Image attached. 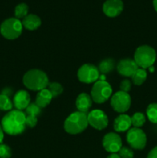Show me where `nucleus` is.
<instances>
[{
    "mask_svg": "<svg viewBox=\"0 0 157 158\" xmlns=\"http://www.w3.org/2000/svg\"><path fill=\"white\" fill-rule=\"evenodd\" d=\"M88 118L86 113L77 112L72 113L67 117L64 123V129L68 134H80L87 127Z\"/></svg>",
    "mask_w": 157,
    "mask_h": 158,
    "instance_id": "obj_3",
    "label": "nucleus"
},
{
    "mask_svg": "<svg viewBox=\"0 0 157 158\" xmlns=\"http://www.w3.org/2000/svg\"><path fill=\"white\" fill-rule=\"evenodd\" d=\"M126 140L132 148L135 150L144 149L147 142L146 134L140 128L132 127L128 131Z\"/></svg>",
    "mask_w": 157,
    "mask_h": 158,
    "instance_id": "obj_7",
    "label": "nucleus"
},
{
    "mask_svg": "<svg viewBox=\"0 0 157 158\" xmlns=\"http://www.w3.org/2000/svg\"><path fill=\"white\" fill-rule=\"evenodd\" d=\"M88 123L95 129L101 131L108 125V117L101 110H93L87 115Z\"/></svg>",
    "mask_w": 157,
    "mask_h": 158,
    "instance_id": "obj_10",
    "label": "nucleus"
},
{
    "mask_svg": "<svg viewBox=\"0 0 157 158\" xmlns=\"http://www.w3.org/2000/svg\"><path fill=\"white\" fill-rule=\"evenodd\" d=\"M138 68L139 66L135 60L132 59H124L120 60L117 64V71L119 73L126 77H132Z\"/></svg>",
    "mask_w": 157,
    "mask_h": 158,
    "instance_id": "obj_12",
    "label": "nucleus"
},
{
    "mask_svg": "<svg viewBox=\"0 0 157 158\" xmlns=\"http://www.w3.org/2000/svg\"><path fill=\"white\" fill-rule=\"evenodd\" d=\"M103 145L108 152L112 154L119 152L122 148L121 137L115 133H109L103 137Z\"/></svg>",
    "mask_w": 157,
    "mask_h": 158,
    "instance_id": "obj_11",
    "label": "nucleus"
},
{
    "mask_svg": "<svg viewBox=\"0 0 157 158\" xmlns=\"http://www.w3.org/2000/svg\"><path fill=\"white\" fill-rule=\"evenodd\" d=\"M107 158H121V157H119V154L114 153V154H111L110 155L108 156Z\"/></svg>",
    "mask_w": 157,
    "mask_h": 158,
    "instance_id": "obj_32",
    "label": "nucleus"
},
{
    "mask_svg": "<svg viewBox=\"0 0 157 158\" xmlns=\"http://www.w3.org/2000/svg\"><path fill=\"white\" fill-rule=\"evenodd\" d=\"M13 103L10 100L9 97L6 94H0V110L7 111L12 110Z\"/></svg>",
    "mask_w": 157,
    "mask_h": 158,
    "instance_id": "obj_25",
    "label": "nucleus"
},
{
    "mask_svg": "<svg viewBox=\"0 0 157 158\" xmlns=\"http://www.w3.org/2000/svg\"><path fill=\"white\" fill-rule=\"evenodd\" d=\"M146 116L149 121L152 123H157V103H152L146 109Z\"/></svg>",
    "mask_w": 157,
    "mask_h": 158,
    "instance_id": "obj_22",
    "label": "nucleus"
},
{
    "mask_svg": "<svg viewBox=\"0 0 157 158\" xmlns=\"http://www.w3.org/2000/svg\"><path fill=\"white\" fill-rule=\"evenodd\" d=\"M12 155L10 148L6 144L0 143V158H9Z\"/></svg>",
    "mask_w": 157,
    "mask_h": 158,
    "instance_id": "obj_27",
    "label": "nucleus"
},
{
    "mask_svg": "<svg viewBox=\"0 0 157 158\" xmlns=\"http://www.w3.org/2000/svg\"><path fill=\"white\" fill-rule=\"evenodd\" d=\"M131 86H132V84H131L130 80H123V81L120 83V90L123 91V92L128 93L131 89Z\"/></svg>",
    "mask_w": 157,
    "mask_h": 158,
    "instance_id": "obj_29",
    "label": "nucleus"
},
{
    "mask_svg": "<svg viewBox=\"0 0 157 158\" xmlns=\"http://www.w3.org/2000/svg\"><path fill=\"white\" fill-rule=\"evenodd\" d=\"M100 73L98 68L92 64H84L78 69L77 77L78 80L84 83H95L99 80Z\"/></svg>",
    "mask_w": 157,
    "mask_h": 158,
    "instance_id": "obj_8",
    "label": "nucleus"
},
{
    "mask_svg": "<svg viewBox=\"0 0 157 158\" xmlns=\"http://www.w3.org/2000/svg\"><path fill=\"white\" fill-rule=\"evenodd\" d=\"M132 83L136 86H140L146 81L147 78V73L146 69L139 67L131 77Z\"/></svg>",
    "mask_w": 157,
    "mask_h": 158,
    "instance_id": "obj_20",
    "label": "nucleus"
},
{
    "mask_svg": "<svg viewBox=\"0 0 157 158\" xmlns=\"http://www.w3.org/2000/svg\"><path fill=\"white\" fill-rule=\"evenodd\" d=\"M115 67V63L112 59H106L103 60L99 65L98 69L101 74H106L111 72Z\"/></svg>",
    "mask_w": 157,
    "mask_h": 158,
    "instance_id": "obj_21",
    "label": "nucleus"
},
{
    "mask_svg": "<svg viewBox=\"0 0 157 158\" xmlns=\"http://www.w3.org/2000/svg\"><path fill=\"white\" fill-rule=\"evenodd\" d=\"M3 139H4V131H3L2 126L0 125V143H2Z\"/></svg>",
    "mask_w": 157,
    "mask_h": 158,
    "instance_id": "obj_31",
    "label": "nucleus"
},
{
    "mask_svg": "<svg viewBox=\"0 0 157 158\" xmlns=\"http://www.w3.org/2000/svg\"><path fill=\"white\" fill-rule=\"evenodd\" d=\"M22 23L16 18H9L0 26V32L7 40L18 38L22 32Z\"/></svg>",
    "mask_w": 157,
    "mask_h": 158,
    "instance_id": "obj_5",
    "label": "nucleus"
},
{
    "mask_svg": "<svg viewBox=\"0 0 157 158\" xmlns=\"http://www.w3.org/2000/svg\"><path fill=\"white\" fill-rule=\"evenodd\" d=\"M26 126L32 128L37 124V116L41 113V108L35 103H30L26 109Z\"/></svg>",
    "mask_w": 157,
    "mask_h": 158,
    "instance_id": "obj_15",
    "label": "nucleus"
},
{
    "mask_svg": "<svg viewBox=\"0 0 157 158\" xmlns=\"http://www.w3.org/2000/svg\"><path fill=\"white\" fill-rule=\"evenodd\" d=\"M131 121H132V125L133 127L139 128L144 125L146 122V117L142 113H135L131 117Z\"/></svg>",
    "mask_w": 157,
    "mask_h": 158,
    "instance_id": "obj_23",
    "label": "nucleus"
},
{
    "mask_svg": "<svg viewBox=\"0 0 157 158\" xmlns=\"http://www.w3.org/2000/svg\"><path fill=\"white\" fill-rule=\"evenodd\" d=\"M92 97L86 93H82L77 97L75 106L78 111L86 114L92 106Z\"/></svg>",
    "mask_w": 157,
    "mask_h": 158,
    "instance_id": "obj_17",
    "label": "nucleus"
},
{
    "mask_svg": "<svg viewBox=\"0 0 157 158\" xmlns=\"http://www.w3.org/2000/svg\"><path fill=\"white\" fill-rule=\"evenodd\" d=\"M156 60L155 49L147 45L139 46L134 53V60L137 66L143 69H148L153 66Z\"/></svg>",
    "mask_w": 157,
    "mask_h": 158,
    "instance_id": "obj_4",
    "label": "nucleus"
},
{
    "mask_svg": "<svg viewBox=\"0 0 157 158\" xmlns=\"http://www.w3.org/2000/svg\"><path fill=\"white\" fill-rule=\"evenodd\" d=\"M123 9L122 0H106L103 6V12L109 17H115L119 15Z\"/></svg>",
    "mask_w": 157,
    "mask_h": 158,
    "instance_id": "obj_13",
    "label": "nucleus"
},
{
    "mask_svg": "<svg viewBox=\"0 0 157 158\" xmlns=\"http://www.w3.org/2000/svg\"><path fill=\"white\" fill-rule=\"evenodd\" d=\"M132 126L131 117L126 114H121L115 119L113 123L114 130L117 132H125Z\"/></svg>",
    "mask_w": 157,
    "mask_h": 158,
    "instance_id": "obj_16",
    "label": "nucleus"
},
{
    "mask_svg": "<svg viewBox=\"0 0 157 158\" xmlns=\"http://www.w3.org/2000/svg\"><path fill=\"white\" fill-rule=\"evenodd\" d=\"M112 93V86L108 82L97 80L92 86L91 97L95 103H103L109 100Z\"/></svg>",
    "mask_w": 157,
    "mask_h": 158,
    "instance_id": "obj_6",
    "label": "nucleus"
},
{
    "mask_svg": "<svg viewBox=\"0 0 157 158\" xmlns=\"http://www.w3.org/2000/svg\"><path fill=\"white\" fill-rule=\"evenodd\" d=\"M53 98L52 94L48 89H43L42 90L38 91L36 96V100H35V104L40 108H44L50 103L51 100Z\"/></svg>",
    "mask_w": 157,
    "mask_h": 158,
    "instance_id": "obj_19",
    "label": "nucleus"
},
{
    "mask_svg": "<svg viewBox=\"0 0 157 158\" xmlns=\"http://www.w3.org/2000/svg\"><path fill=\"white\" fill-rule=\"evenodd\" d=\"M3 131L12 136L24 132L26 127V114L22 110H11L4 116L1 122Z\"/></svg>",
    "mask_w": 157,
    "mask_h": 158,
    "instance_id": "obj_1",
    "label": "nucleus"
},
{
    "mask_svg": "<svg viewBox=\"0 0 157 158\" xmlns=\"http://www.w3.org/2000/svg\"><path fill=\"white\" fill-rule=\"evenodd\" d=\"M48 89L50 91L52 94V97H56L63 92V88L60 83H56V82H52V83H49L47 86Z\"/></svg>",
    "mask_w": 157,
    "mask_h": 158,
    "instance_id": "obj_26",
    "label": "nucleus"
},
{
    "mask_svg": "<svg viewBox=\"0 0 157 158\" xmlns=\"http://www.w3.org/2000/svg\"><path fill=\"white\" fill-rule=\"evenodd\" d=\"M22 81L26 87L34 91L46 89L49 84V78L46 73L35 69L26 72L23 77Z\"/></svg>",
    "mask_w": 157,
    "mask_h": 158,
    "instance_id": "obj_2",
    "label": "nucleus"
},
{
    "mask_svg": "<svg viewBox=\"0 0 157 158\" xmlns=\"http://www.w3.org/2000/svg\"><path fill=\"white\" fill-rule=\"evenodd\" d=\"M22 26L28 30H35L42 24V21L38 15L35 14H28L22 21Z\"/></svg>",
    "mask_w": 157,
    "mask_h": 158,
    "instance_id": "obj_18",
    "label": "nucleus"
},
{
    "mask_svg": "<svg viewBox=\"0 0 157 158\" xmlns=\"http://www.w3.org/2000/svg\"><path fill=\"white\" fill-rule=\"evenodd\" d=\"M148 69H149V72H151V73H153V72H154V70H155V68H154V66H150V67L148 68Z\"/></svg>",
    "mask_w": 157,
    "mask_h": 158,
    "instance_id": "obj_34",
    "label": "nucleus"
},
{
    "mask_svg": "<svg viewBox=\"0 0 157 158\" xmlns=\"http://www.w3.org/2000/svg\"><path fill=\"white\" fill-rule=\"evenodd\" d=\"M119 155L121 158H132L134 156L133 151L127 147H122L119 151Z\"/></svg>",
    "mask_w": 157,
    "mask_h": 158,
    "instance_id": "obj_28",
    "label": "nucleus"
},
{
    "mask_svg": "<svg viewBox=\"0 0 157 158\" xmlns=\"http://www.w3.org/2000/svg\"><path fill=\"white\" fill-rule=\"evenodd\" d=\"M152 4H153L154 9H155V10L157 12V0H153V2H152Z\"/></svg>",
    "mask_w": 157,
    "mask_h": 158,
    "instance_id": "obj_33",
    "label": "nucleus"
},
{
    "mask_svg": "<svg viewBox=\"0 0 157 158\" xmlns=\"http://www.w3.org/2000/svg\"><path fill=\"white\" fill-rule=\"evenodd\" d=\"M147 158H157V146L150 151L148 154Z\"/></svg>",
    "mask_w": 157,
    "mask_h": 158,
    "instance_id": "obj_30",
    "label": "nucleus"
},
{
    "mask_svg": "<svg viewBox=\"0 0 157 158\" xmlns=\"http://www.w3.org/2000/svg\"><path fill=\"white\" fill-rule=\"evenodd\" d=\"M111 106L115 111L124 113L129 109L131 105V97L128 93L118 91L111 98Z\"/></svg>",
    "mask_w": 157,
    "mask_h": 158,
    "instance_id": "obj_9",
    "label": "nucleus"
},
{
    "mask_svg": "<svg viewBox=\"0 0 157 158\" xmlns=\"http://www.w3.org/2000/svg\"><path fill=\"white\" fill-rule=\"evenodd\" d=\"M28 11H29V7L26 3H20L17 5L15 8V18L18 19H24L28 15Z\"/></svg>",
    "mask_w": 157,
    "mask_h": 158,
    "instance_id": "obj_24",
    "label": "nucleus"
},
{
    "mask_svg": "<svg viewBox=\"0 0 157 158\" xmlns=\"http://www.w3.org/2000/svg\"><path fill=\"white\" fill-rule=\"evenodd\" d=\"M13 104L16 110H22L30 104V95L26 90H18L13 98Z\"/></svg>",
    "mask_w": 157,
    "mask_h": 158,
    "instance_id": "obj_14",
    "label": "nucleus"
}]
</instances>
